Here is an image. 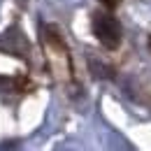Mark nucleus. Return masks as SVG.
I'll return each instance as SVG.
<instances>
[{
    "label": "nucleus",
    "mask_w": 151,
    "mask_h": 151,
    "mask_svg": "<svg viewBox=\"0 0 151 151\" xmlns=\"http://www.w3.org/2000/svg\"><path fill=\"white\" fill-rule=\"evenodd\" d=\"M88 65H91V72H93L95 77H114V72L107 68V65H102L100 60H95V58H91L88 60Z\"/></svg>",
    "instance_id": "nucleus-4"
},
{
    "label": "nucleus",
    "mask_w": 151,
    "mask_h": 151,
    "mask_svg": "<svg viewBox=\"0 0 151 151\" xmlns=\"http://www.w3.org/2000/svg\"><path fill=\"white\" fill-rule=\"evenodd\" d=\"M93 33L105 49H116L121 44V26L107 12H98L93 17Z\"/></svg>",
    "instance_id": "nucleus-1"
},
{
    "label": "nucleus",
    "mask_w": 151,
    "mask_h": 151,
    "mask_svg": "<svg viewBox=\"0 0 151 151\" xmlns=\"http://www.w3.org/2000/svg\"><path fill=\"white\" fill-rule=\"evenodd\" d=\"M0 44H2V51L5 54H12V56H23V51H28V42L19 33V28H9L2 35Z\"/></svg>",
    "instance_id": "nucleus-2"
},
{
    "label": "nucleus",
    "mask_w": 151,
    "mask_h": 151,
    "mask_svg": "<svg viewBox=\"0 0 151 151\" xmlns=\"http://www.w3.org/2000/svg\"><path fill=\"white\" fill-rule=\"evenodd\" d=\"M0 84H2L7 91H26V86H28V79H23V77H9V79L0 77Z\"/></svg>",
    "instance_id": "nucleus-3"
}]
</instances>
